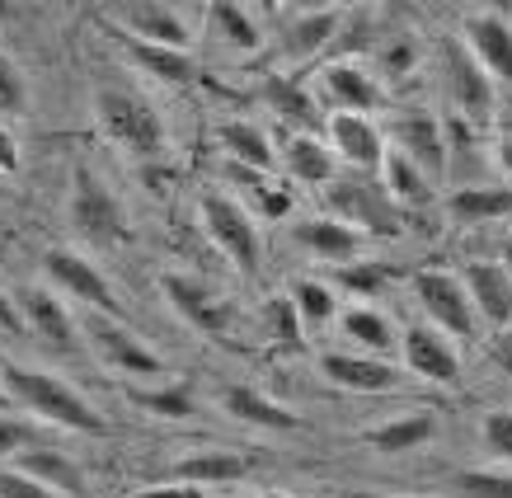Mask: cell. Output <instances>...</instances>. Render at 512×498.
Returning <instances> with one entry per match:
<instances>
[{
    "mask_svg": "<svg viewBox=\"0 0 512 498\" xmlns=\"http://www.w3.org/2000/svg\"><path fill=\"white\" fill-rule=\"evenodd\" d=\"M0 386H5L10 400H19L29 414L57 423V428L90 433V437L109 433V423L99 419V409H90V400H85L76 386H66L62 376L38 372V367H19V362H5V367H0Z\"/></svg>",
    "mask_w": 512,
    "mask_h": 498,
    "instance_id": "1",
    "label": "cell"
},
{
    "mask_svg": "<svg viewBox=\"0 0 512 498\" xmlns=\"http://www.w3.org/2000/svg\"><path fill=\"white\" fill-rule=\"evenodd\" d=\"M94 109H99L104 132L137 160H156L165 151V123H160V113L146 99H137L127 90H99L94 94Z\"/></svg>",
    "mask_w": 512,
    "mask_h": 498,
    "instance_id": "2",
    "label": "cell"
},
{
    "mask_svg": "<svg viewBox=\"0 0 512 498\" xmlns=\"http://www.w3.org/2000/svg\"><path fill=\"white\" fill-rule=\"evenodd\" d=\"M202 226L212 235V245L231 259L240 273H259L264 264V240H259V217L245 203H235L231 193H207L202 198Z\"/></svg>",
    "mask_w": 512,
    "mask_h": 498,
    "instance_id": "3",
    "label": "cell"
},
{
    "mask_svg": "<svg viewBox=\"0 0 512 498\" xmlns=\"http://www.w3.org/2000/svg\"><path fill=\"white\" fill-rule=\"evenodd\" d=\"M71 221H76V231L85 235V240H94V245H123L127 235H132L127 212H123V203L113 198V188L104 184L99 174L85 170V165L71 174Z\"/></svg>",
    "mask_w": 512,
    "mask_h": 498,
    "instance_id": "4",
    "label": "cell"
},
{
    "mask_svg": "<svg viewBox=\"0 0 512 498\" xmlns=\"http://www.w3.org/2000/svg\"><path fill=\"white\" fill-rule=\"evenodd\" d=\"M414 296L428 325L442 329L447 339H475V301L466 292V278H456L447 268H423L414 273Z\"/></svg>",
    "mask_w": 512,
    "mask_h": 498,
    "instance_id": "5",
    "label": "cell"
},
{
    "mask_svg": "<svg viewBox=\"0 0 512 498\" xmlns=\"http://www.w3.org/2000/svg\"><path fill=\"white\" fill-rule=\"evenodd\" d=\"M160 292H165V301H170L193 329H202V334H226V329H231V320H235L231 301L207 278H198V273H165V278H160Z\"/></svg>",
    "mask_w": 512,
    "mask_h": 498,
    "instance_id": "6",
    "label": "cell"
},
{
    "mask_svg": "<svg viewBox=\"0 0 512 498\" xmlns=\"http://www.w3.org/2000/svg\"><path fill=\"white\" fill-rule=\"evenodd\" d=\"M85 334H90L99 362L113 367V372H127V376H160L165 372L160 353H151V348H146V343H141L137 334L118 320V315H90Z\"/></svg>",
    "mask_w": 512,
    "mask_h": 498,
    "instance_id": "7",
    "label": "cell"
},
{
    "mask_svg": "<svg viewBox=\"0 0 512 498\" xmlns=\"http://www.w3.org/2000/svg\"><path fill=\"white\" fill-rule=\"evenodd\" d=\"M43 273L62 296H71V301H80V306H99L104 315H118V301H113L109 278H104L85 254H76V249H47Z\"/></svg>",
    "mask_w": 512,
    "mask_h": 498,
    "instance_id": "8",
    "label": "cell"
},
{
    "mask_svg": "<svg viewBox=\"0 0 512 498\" xmlns=\"http://www.w3.org/2000/svg\"><path fill=\"white\" fill-rule=\"evenodd\" d=\"M315 94H320V104H329L334 113H362V118H372V113L381 109V99H386L381 85H376V76L357 62L325 66L320 80H315Z\"/></svg>",
    "mask_w": 512,
    "mask_h": 498,
    "instance_id": "9",
    "label": "cell"
},
{
    "mask_svg": "<svg viewBox=\"0 0 512 498\" xmlns=\"http://www.w3.org/2000/svg\"><path fill=\"white\" fill-rule=\"evenodd\" d=\"M325 132H329L334 160L353 165V170H381V160H386V151H390L386 132H381L372 118H362V113H329Z\"/></svg>",
    "mask_w": 512,
    "mask_h": 498,
    "instance_id": "10",
    "label": "cell"
},
{
    "mask_svg": "<svg viewBox=\"0 0 512 498\" xmlns=\"http://www.w3.org/2000/svg\"><path fill=\"white\" fill-rule=\"evenodd\" d=\"M466 52L484 66V76L494 85H512V19L498 10H480L466 19Z\"/></svg>",
    "mask_w": 512,
    "mask_h": 498,
    "instance_id": "11",
    "label": "cell"
},
{
    "mask_svg": "<svg viewBox=\"0 0 512 498\" xmlns=\"http://www.w3.org/2000/svg\"><path fill=\"white\" fill-rule=\"evenodd\" d=\"M404 367L414 376H423V381H437V386H456V381H461L456 343L433 325L404 329Z\"/></svg>",
    "mask_w": 512,
    "mask_h": 498,
    "instance_id": "12",
    "label": "cell"
},
{
    "mask_svg": "<svg viewBox=\"0 0 512 498\" xmlns=\"http://www.w3.org/2000/svg\"><path fill=\"white\" fill-rule=\"evenodd\" d=\"M296 245L315 254V259H325L334 268H348L357 264V254H362V231L348 226L339 217H311V221H296Z\"/></svg>",
    "mask_w": 512,
    "mask_h": 498,
    "instance_id": "13",
    "label": "cell"
},
{
    "mask_svg": "<svg viewBox=\"0 0 512 498\" xmlns=\"http://www.w3.org/2000/svg\"><path fill=\"white\" fill-rule=\"evenodd\" d=\"M329 207L348 226L362 221L372 231H400V212H395L386 188H376V184H334L329 188Z\"/></svg>",
    "mask_w": 512,
    "mask_h": 498,
    "instance_id": "14",
    "label": "cell"
},
{
    "mask_svg": "<svg viewBox=\"0 0 512 498\" xmlns=\"http://www.w3.org/2000/svg\"><path fill=\"white\" fill-rule=\"evenodd\" d=\"M320 372H325V381L357 390V395H381V390L400 386V367H390L386 358H367V353H325Z\"/></svg>",
    "mask_w": 512,
    "mask_h": 498,
    "instance_id": "15",
    "label": "cell"
},
{
    "mask_svg": "<svg viewBox=\"0 0 512 498\" xmlns=\"http://www.w3.org/2000/svg\"><path fill=\"white\" fill-rule=\"evenodd\" d=\"M390 141L423 174H442V165H447V137H442V123L433 113H404L400 123L390 127Z\"/></svg>",
    "mask_w": 512,
    "mask_h": 498,
    "instance_id": "16",
    "label": "cell"
},
{
    "mask_svg": "<svg viewBox=\"0 0 512 498\" xmlns=\"http://www.w3.org/2000/svg\"><path fill=\"white\" fill-rule=\"evenodd\" d=\"M466 292H470V301H475V315H484V320L498 329L512 325V273H508V264H489V259L470 264L466 268Z\"/></svg>",
    "mask_w": 512,
    "mask_h": 498,
    "instance_id": "17",
    "label": "cell"
},
{
    "mask_svg": "<svg viewBox=\"0 0 512 498\" xmlns=\"http://www.w3.org/2000/svg\"><path fill=\"white\" fill-rule=\"evenodd\" d=\"M123 19H127V38H137V43L174 47V52L193 47V33H188L184 15L174 5H132V10H123Z\"/></svg>",
    "mask_w": 512,
    "mask_h": 498,
    "instance_id": "18",
    "label": "cell"
},
{
    "mask_svg": "<svg viewBox=\"0 0 512 498\" xmlns=\"http://www.w3.org/2000/svg\"><path fill=\"white\" fill-rule=\"evenodd\" d=\"M451 99L461 104V113L466 118H475V123H484L489 113H494L498 94H494V80L484 76V66L470 57V52H461V47H451Z\"/></svg>",
    "mask_w": 512,
    "mask_h": 498,
    "instance_id": "19",
    "label": "cell"
},
{
    "mask_svg": "<svg viewBox=\"0 0 512 498\" xmlns=\"http://www.w3.org/2000/svg\"><path fill=\"white\" fill-rule=\"evenodd\" d=\"M343 24V10L339 5H329V10H306V15L287 19V29H282V57L287 62H306L315 52H325L334 43V33Z\"/></svg>",
    "mask_w": 512,
    "mask_h": 498,
    "instance_id": "20",
    "label": "cell"
},
{
    "mask_svg": "<svg viewBox=\"0 0 512 498\" xmlns=\"http://www.w3.org/2000/svg\"><path fill=\"white\" fill-rule=\"evenodd\" d=\"M15 470L38 484H47V489H57V494H66V498H85V470H80L71 456L52 452V447H29L24 456H15Z\"/></svg>",
    "mask_w": 512,
    "mask_h": 498,
    "instance_id": "21",
    "label": "cell"
},
{
    "mask_svg": "<svg viewBox=\"0 0 512 498\" xmlns=\"http://www.w3.org/2000/svg\"><path fill=\"white\" fill-rule=\"evenodd\" d=\"M278 165L292 174L296 184H334V151H329V141L315 137V132L287 137Z\"/></svg>",
    "mask_w": 512,
    "mask_h": 498,
    "instance_id": "22",
    "label": "cell"
},
{
    "mask_svg": "<svg viewBox=\"0 0 512 498\" xmlns=\"http://www.w3.org/2000/svg\"><path fill=\"white\" fill-rule=\"evenodd\" d=\"M221 409H226L235 423L268 428V433H292V428H301V419H296L292 409H282L278 400H268V395H259V390H249V386L226 390V395H221Z\"/></svg>",
    "mask_w": 512,
    "mask_h": 498,
    "instance_id": "23",
    "label": "cell"
},
{
    "mask_svg": "<svg viewBox=\"0 0 512 498\" xmlns=\"http://www.w3.org/2000/svg\"><path fill=\"white\" fill-rule=\"evenodd\" d=\"M249 475V456H235V452H193L174 466L170 480L174 484H240Z\"/></svg>",
    "mask_w": 512,
    "mask_h": 498,
    "instance_id": "24",
    "label": "cell"
},
{
    "mask_svg": "<svg viewBox=\"0 0 512 498\" xmlns=\"http://www.w3.org/2000/svg\"><path fill=\"white\" fill-rule=\"evenodd\" d=\"M447 212L466 226H484V221H503L512 217V188H494V184H470L456 188L447 198Z\"/></svg>",
    "mask_w": 512,
    "mask_h": 498,
    "instance_id": "25",
    "label": "cell"
},
{
    "mask_svg": "<svg viewBox=\"0 0 512 498\" xmlns=\"http://www.w3.org/2000/svg\"><path fill=\"white\" fill-rule=\"evenodd\" d=\"M19 311H24V320L33 325V334H43L47 343H71V334H76V325H71V315H66L62 296H52L47 287H24L19 292Z\"/></svg>",
    "mask_w": 512,
    "mask_h": 498,
    "instance_id": "26",
    "label": "cell"
},
{
    "mask_svg": "<svg viewBox=\"0 0 512 498\" xmlns=\"http://www.w3.org/2000/svg\"><path fill=\"white\" fill-rule=\"evenodd\" d=\"M221 146H226L231 165H240V170L268 174L273 165H278V151L268 146V137L259 132V127H249V123H226L221 127Z\"/></svg>",
    "mask_w": 512,
    "mask_h": 498,
    "instance_id": "27",
    "label": "cell"
},
{
    "mask_svg": "<svg viewBox=\"0 0 512 498\" xmlns=\"http://www.w3.org/2000/svg\"><path fill=\"white\" fill-rule=\"evenodd\" d=\"M207 24L221 33V43L235 47V52H254V47L264 43V29H259V19L249 15L245 5H235V0H217V5H207Z\"/></svg>",
    "mask_w": 512,
    "mask_h": 498,
    "instance_id": "28",
    "label": "cell"
},
{
    "mask_svg": "<svg viewBox=\"0 0 512 498\" xmlns=\"http://www.w3.org/2000/svg\"><path fill=\"white\" fill-rule=\"evenodd\" d=\"M118 38L127 43V52H132V62H137L141 71H151L156 80H170V85H188V80L198 76V66H193V57H188V52L137 43V38H127V33H118Z\"/></svg>",
    "mask_w": 512,
    "mask_h": 498,
    "instance_id": "29",
    "label": "cell"
},
{
    "mask_svg": "<svg viewBox=\"0 0 512 498\" xmlns=\"http://www.w3.org/2000/svg\"><path fill=\"white\" fill-rule=\"evenodd\" d=\"M433 433H437V419H433V414H404V419H390V423H381V428H372V433H367V442H372L376 452L400 456V452H414V447H423V442H428Z\"/></svg>",
    "mask_w": 512,
    "mask_h": 498,
    "instance_id": "30",
    "label": "cell"
},
{
    "mask_svg": "<svg viewBox=\"0 0 512 498\" xmlns=\"http://www.w3.org/2000/svg\"><path fill=\"white\" fill-rule=\"evenodd\" d=\"M381 188L390 193V203H428V174L409 156H400L395 146L381 160Z\"/></svg>",
    "mask_w": 512,
    "mask_h": 498,
    "instance_id": "31",
    "label": "cell"
},
{
    "mask_svg": "<svg viewBox=\"0 0 512 498\" xmlns=\"http://www.w3.org/2000/svg\"><path fill=\"white\" fill-rule=\"evenodd\" d=\"M292 306L301 315V329H325L329 320H339V296L329 282H315V278H301L292 287Z\"/></svg>",
    "mask_w": 512,
    "mask_h": 498,
    "instance_id": "32",
    "label": "cell"
},
{
    "mask_svg": "<svg viewBox=\"0 0 512 498\" xmlns=\"http://www.w3.org/2000/svg\"><path fill=\"white\" fill-rule=\"evenodd\" d=\"M343 334L353 343H362L367 353H386V348H395V329H390V320L381 311H372V306H353V311L339 315Z\"/></svg>",
    "mask_w": 512,
    "mask_h": 498,
    "instance_id": "33",
    "label": "cell"
},
{
    "mask_svg": "<svg viewBox=\"0 0 512 498\" xmlns=\"http://www.w3.org/2000/svg\"><path fill=\"white\" fill-rule=\"evenodd\" d=\"M127 400L137 409H146V414H156V419H188L193 414V395H188V386H156V390H127Z\"/></svg>",
    "mask_w": 512,
    "mask_h": 498,
    "instance_id": "34",
    "label": "cell"
},
{
    "mask_svg": "<svg viewBox=\"0 0 512 498\" xmlns=\"http://www.w3.org/2000/svg\"><path fill=\"white\" fill-rule=\"evenodd\" d=\"M461 498H512V466L503 470H461L456 475Z\"/></svg>",
    "mask_w": 512,
    "mask_h": 498,
    "instance_id": "35",
    "label": "cell"
},
{
    "mask_svg": "<svg viewBox=\"0 0 512 498\" xmlns=\"http://www.w3.org/2000/svg\"><path fill=\"white\" fill-rule=\"evenodd\" d=\"M24 109H29V80H24V71H19L10 52H0V118Z\"/></svg>",
    "mask_w": 512,
    "mask_h": 498,
    "instance_id": "36",
    "label": "cell"
},
{
    "mask_svg": "<svg viewBox=\"0 0 512 498\" xmlns=\"http://www.w3.org/2000/svg\"><path fill=\"white\" fill-rule=\"evenodd\" d=\"M268 99H273L287 118H296L301 127H320V123H325V118L315 113V99H306V94L296 90V85H287V80H268Z\"/></svg>",
    "mask_w": 512,
    "mask_h": 498,
    "instance_id": "37",
    "label": "cell"
},
{
    "mask_svg": "<svg viewBox=\"0 0 512 498\" xmlns=\"http://www.w3.org/2000/svg\"><path fill=\"white\" fill-rule=\"evenodd\" d=\"M480 437H484V447H489L494 461L512 466V409H494V414H484Z\"/></svg>",
    "mask_w": 512,
    "mask_h": 498,
    "instance_id": "38",
    "label": "cell"
},
{
    "mask_svg": "<svg viewBox=\"0 0 512 498\" xmlns=\"http://www.w3.org/2000/svg\"><path fill=\"white\" fill-rule=\"evenodd\" d=\"M381 282H386V268H376V264H348V268H339V287H343V292H353V296H376V292H381Z\"/></svg>",
    "mask_w": 512,
    "mask_h": 498,
    "instance_id": "39",
    "label": "cell"
},
{
    "mask_svg": "<svg viewBox=\"0 0 512 498\" xmlns=\"http://www.w3.org/2000/svg\"><path fill=\"white\" fill-rule=\"evenodd\" d=\"M0 498H66V494H57V489H47V484L29 480V475H19L10 466V470H0Z\"/></svg>",
    "mask_w": 512,
    "mask_h": 498,
    "instance_id": "40",
    "label": "cell"
},
{
    "mask_svg": "<svg viewBox=\"0 0 512 498\" xmlns=\"http://www.w3.org/2000/svg\"><path fill=\"white\" fill-rule=\"evenodd\" d=\"M268 320H273V334L287 343H301V315H296L292 296H278L273 306H268Z\"/></svg>",
    "mask_w": 512,
    "mask_h": 498,
    "instance_id": "41",
    "label": "cell"
},
{
    "mask_svg": "<svg viewBox=\"0 0 512 498\" xmlns=\"http://www.w3.org/2000/svg\"><path fill=\"white\" fill-rule=\"evenodd\" d=\"M29 447H33L29 423H19V419H0V456H24Z\"/></svg>",
    "mask_w": 512,
    "mask_h": 498,
    "instance_id": "42",
    "label": "cell"
},
{
    "mask_svg": "<svg viewBox=\"0 0 512 498\" xmlns=\"http://www.w3.org/2000/svg\"><path fill=\"white\" fill-rule=\"evenodd\" d=\"M494 160L498 170L512 174V118H498V132H494Z\"/></svg>",
    "mask_w": 512,
    "mask_h": 498,
    "instance_id": "43",
    "label": "cell"
},
{
    "mask_svg": "<svg viewBox=\"0 0 512 498\" xmlns=\"http://www.w3.org/2000/svg\"><path fill=\"white\" fill-rule=\"evenodd\" d=\"M132 498H202V489H193V484H156V489H141V494Z\"/></svg>",
    "mask_w": 512,
    "mask_h": 498,
    "instance_id": "44",
    "label": "cell"
},
{
    "mask_svg": "<svg viewBox=\"0 0 512 498\" xmlns=\"http://www.w3.org/2000/svg\"><path fill=\"white\" fill-rule=\"evenodd\" d=\"M19 170V146L10 137V127L0 123V174H15Z\"/></svg>",
    "mask_w": 512,
    "mask_h": 498,
    "instance_id": "45",
    "label": "cell"
},
{
    "mask_svg": "<svg viewBox=\"0 0 512 498\" xmlns=\"http://www.w3.org/2000/svg\"><path fill=\"white\" fill-rule=\"evenodd\" d=\"M494 362H498V372L512 376V329H498L494 334Z\"/></svg>",
    "mask_w": 512,
    "mask_h": 498,
    "instance_id": "46",
    "label": "cell"
},
{
    "mask_svg": "<svg viewBox=\"0 0 512 498\" xmlns=\"http://www.w3.org/2000/svg\"><path fill=\"white\" fill-rule=\"evenodd\" d=\"M0 198H10V174H0Z\"/></svg>",
    "mask_w": 512,
    "mask_h": 498,
    "instance_id": "47",
    "label": "cell"
},
{
    "mask_svg": "<svg viewBox=\"0 0 512 498\" xmlns=\"http://www.w3.org/2000/svg\"><path fill=\"white\" fill-rule=\"evenodd\" d=\"M362 498H409V494H362Z\"/></svg>",
    "mask_w": 512,
    "mask_h": 498,
    "instance_id": "48",
    "label": "cell"
},
{
    "mask_svg": "<svg viewBox=\"0 0 512 498\" xmlns=\"http://www.w3.org/2000/svg\"><path fill=\"white\" fill-rule=\"evenodd\" d=\"M508 273H512V240H508Z\"/></svg>",
    "mask_w": 512,
    "mask_h": 498,
    "instance_id": "49",
    "label": "cell"
}]
</instances>
